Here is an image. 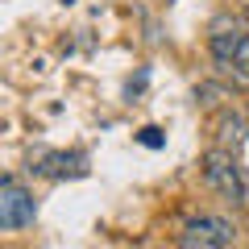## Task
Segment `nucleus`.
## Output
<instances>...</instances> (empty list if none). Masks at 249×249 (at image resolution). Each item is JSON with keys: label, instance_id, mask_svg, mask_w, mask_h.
I'll list each match as a JSON object with an SVG mask.
<instances>
[{"label": "nucleus", "instance_id": "7ed1b4c3", "mask_svg": "<svg viewBox=\"0 0 249 249\" xmlns=\"http://www.w3.org/2000/svg\"><path fill=\"white\" fill-rule=\"evenodd\" d=\"M34 220H37L34 196H29L13 175H4L0 178V229L4 232H21V229H29Z\"/></svg>", "mask_w": 249, "mask_h": 249}, {"label": "nucleus", "instance_id": "f257e3e1", "mask_svg": "<svg viewBox=\"0 0 249 249\" xmlns=\"http://www.w3.org/2000/svg\"><path fill=\"white\" fill-rule=\"evenodd\" d=\"M204 183L212 187L216 196L224 199V204H245V175H241V166H237V158H232V150H208L204 154Z\"/></svg>", "mask_w": 249, "mask_h": 249}, {"label": "nucleus", "instance_id": "0eeeda50", "mask_svg": "<svg viewBox=\"0 0 249 249\" xmlns=\"http://www.w3.org/2000/svg\"><path fill=\"white\" fill-rule=\"evenodd\" d=\"M216 96H229V91L216 88V83H204V88H196V104H208V108H212V104H220Z\"/></svg>", "mask_w": 249, "mask_h": 249}, {"label": "nucleus", "instance_id": "423d86ee", "mask_svg": "<svg viewBox=\"0 0 249 249\" xmlns=\"http://www.w3.org/2000/svg\"><path fill=\"white\" fill-rule=\"evenodd\" d=\"M216 129H220L216 137H220L224 150H241V142H245V116H237V112H220Z\"/></svg>", "mask_w": 249, "mask_h": 249}, {"label": "nucleus", "instance_id": "f03ea898", "mask_svg": "<svg viewBox=\"0 0 249 249\" xmlns=\"http://www.w3.org/2000/svg\"><path fill=\"white\" fill-rule=\"evenodd\" d=\"M183 249H229L237 245V224L229 216H191L178 232Z\"/></svg>", "mask_w": 249, "mask_h": 249}, {"label": "nucleus", "instance_id": "39448f33", "mask_svg": "<svg viewBox=\"0 0 249 249\" xmlns=\"http://www.w3.org/2000/svg\"><path fill=\"white\" fill-rule=\"evenodd\" d=\"M241 42H245V34H241L237 25H232V29H220V25H216V34L208 37V50H212V58L220 62V67H232V58H237Z\"/></svg>", "mask_w": 249, "mask_h": 249}, {"label": "nucleus", "instance_id": "1a4fd4ad", "mask_svg": "<svg viewBox=\"0 0 249 249\" xmlns=\"http://www.w3.org/2000/svg\"><path fill=\"white\" fill-rule=\"evenodd\" d=\"M232 67H241V71L249 75V34H245V42H241V50H237V58H232Z\"/></svg>", "mask_w": 249, "mask_h": 249}, {"label": "nucleus", "instance_id": "20e7f679", "mask_svg": "<svg viewBox=\"0 0 249 249\" xmlns=\"http://www.w3.org/2000/svg\"><path fill=\"white\" fill-rule=\"evenodd\" d=\"M29 170L34 175H50V178H67V175H88L79 154H58V150H37L29 154Z\"/></svg>", "mask_w": 249, "mask_h": 249}, {"label": "nucleus", "instance_id": "6e6552de", "mask_svg": "<svg viewBox=\"0 0 249 249\" xmlns=\"http://www.w3.org/2000/svg\"><path fill=\"white\" fill-rule=\"evenodd\" d=\"M137 142H142V145H150V150H158V145L166 142V137H162V129H154V124H145L142 133H137Z\"/></svg>", "mask_w": 249, "mask_h": 249}]
</instances>
